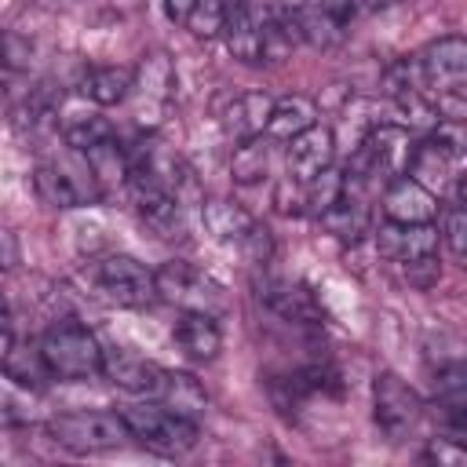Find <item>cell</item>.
Listing matches in <instances>:
<instances>
[{"mask_svg":"<svg viewBox=\"0 0 467 467\" xmlns=\"http://www.w3.org/2000/svg\"><path fill=\"white\" fill-rule=\"evenodd\" d=\"M416 69H420V84L423 95L431 102V109L441 120H463L467 113V40L463 36H438L434 44H427L416 55Z\"/></svg>","mask_w":467,"mask_h":467,"instance_id":"cell-1","label":"cell"},{"mask_svg":"<svg viewBox=\"0 0 467 467\" xmlns=\"http://www.w3.org/2000/svg\"><path fill=\"white\" fill-rule=\"evenodd\" d=\"M120 416H124V423H128V434H131L139 445H146L150 452H161V456H182V452H190V449L197 445V438H201L197 420H186V416L164 409V405L153 401V398H146L142 405L120 409Z\"/></svg>","mask_w":467,"mask_h":467,"instance_id":"cell-2","label":"cell"},{"mask_svg":"<svg viewBox=\"0 0 467 467\" xmlns=\"http://www.w3.org/2000/svg\"><path fill=\"white\" fill-rule=\"evenodd\" d=\"M40 354L51 379H91L102 372V347L80 321H58L40 336Z\"/></svg>","mask_w":467,"mask_h":467,"instance_id":"cell-3","label":"cell"},{"mask_svg":"<svg viewBox=\"0 0 467 467\" xmlns=\"http://www.w3.org/2000/svg\"><path fill=\"white\" fill-rule=\"evenodd\" d=\"M51 438L77 452V456H91V452H106V449H117L124 445L131 434H128V423L120 412H106V409H73V412H58L51 423H47Z\"/></svg>","mask_w":467,"mask_h":467,"instance_id":"cell-4","label":"cell"},{"mask_svg":"<svg viewBox=\"0 0 467 467\" xmlns=\"http://www.w3.org/2000/svg\"><path fill=\"white\" fill-rule=\"evenodd\" d=\"M153 285H157V299H164L179 310H197V314H212V317L226 310L223 285L182 259H168L161 270H153Z\"/></svg>","mask_w":467,"mask_h":467,"instance_id":"cell-5","label":"cell"},{"mask_svg":"<svg viewBox=\"0 0 467 467\" xmlns=\"http://www.w3.org/2000/svg\"><path fill=\"white\" fill-rule=\"evenodd\" d=\"M33 186H36L40 201L51 208H84L99 197V179L84 153H73L62 161H44L33 175Z\"/></svg>","mask_w":467,"mask_h":467,"instance_id":"cell-6","label":"cell"},{"mask_svg":"<svg viewBox=\"0 0 467 467\" xmlns=\"http://www.w3.org/2000/svg\"><path fill=\"white\" fill-rule=\"evenodd\" d=\"M95 277V288L99 296H106L109 303L117 306H131V310H142L150 303H157V285H153V270H146L135 255H124V252H113V255H102L91 270Z\"/></svg>","mask_w":467,"mask_h":467,"instance_id":"cell-7","label":"cell"},{"mask_svg":"<svg viewBox=\"0 0 467 467\" xmlns=\"http://www.w3.org/2000/svg\"><path fill=\"white\" fill-rule=\"evenodd\" d=\"M372 416L387 441H405L423 420V401L405 379H398L394 372H379L372 383Z\"/></svg>","mask_w":467,"mask_h":467,"instance_id":"cell-8","label":"cell"},{"mask_svg":"<svg viewBox=\"0 0 467 467\" xmlns=\"http://www.w3.org/2000/svg\"><path fill=\"white\" fill-rule=\"evenodd\" d=\"M124 186H128V197H131L139 219H142L157 237H168V241L182 237L186 215H182V201H179L171 190H164L161 182H153V179H146V175H139V171H128V175H124Z\"/></svg>","mask_w":467,"mask_h":467,"instance_id":"cell-9","label":"cell"},{"mask_svg":"<svg viewBox=\"0 0 467 467\" xmlns=\"http://www.w3.org/2000/svg\"><path fill=\"white\" fill-rule=\"evenodd\" d=\"M102 376L131 398H157L164 368L157 361H146L142 354L124 350V347H102Z\"/></svg>","mask_w":467,"mask_h":467,"instance_id":"cell-10","label":"cell"},{"mask_svg":"<svg viewBox=\"0 0 467 467\" xmlns=\"http://www.w3.org/2000/svg\"><path fill=\"white\" fill-rule=\"evenodd\" d=\"M405 175L416 179L423 190H431L434 197H441L452 179L460 175V153L449 150L438 135L423 139V142H412V153H409V164H405Z\"/></svg>","mask_w":467,"mask_h":467,"instance_id":"cell-11","label":"cell"},{"mask_svg":"<svg viewBox=\"0 0 467 467\" xmlns=\"http://www.w3.org/2000/svg\"><path fill=\"white\" fill-rule=\"evenodd\" d=\"M171 88H175V69L168 62V55H146L139 66H135V80H131V95L135 99V117L146 124V120H157V113L168 106L171 99Z\"/></svg>","mask_w":467,"mask_h":467,"instance_id":"cell-12","label":"cell"},{"mask_svg":"<svg viewBox=\"0 0 467 467\" xmlns=\"http://www.w3.org/2000/svg\"><path fill=\"white\" fill-rule=\"evenodd\" d=\"M259 299L285 321L292 325H321L325 310L317 303V296L303 285V281H288V277H266L259 281Z\"/></svg>","mask_w":467,"mask_h":467,"instance_id":"cell-13","label":"cell"},{"mask_svg":"<svg viewBox=\"0 0 467 467\" xmlns=\"http://www.w3.org/2000/svg\"><path fill=\"white\" fill-rule=\"evenodd\" d=\"M223 36L237 62L259 66L263 62V7L252 0H230Z\"/></svg>","mask_w":467,"mask_h":467,"instance_id":"cell-14","label":"cell"},{"mask_svg":"<svg viewBox=\"0 0 467 467\" xmlns=\"http://www.w3.org/2000/svg\"><path fill=\"white\" fill-rule=\"evenodd\" d=\"M332 157H336V135H332V128L310 124L306 131H299L296 139H288V153H285L288 179L310 182L317 171L332 168Z\"/></svg>","mask_w":467,"mask_h":467,"instance_id":"cell-15","label":"cell"},{"mask_svg":"<svg viewBox=\"0 0 467 467\" xmlns=\"http://www.w3.org/2000/svg\"><path fill=\"white\" fill-rule=\"evenodd\" d=\"M438 241L441 234L434 223H383L376 234V248L390 263H412L423 255H438Z\"/></svg>","mask_w":467,"mask_h":467,"instance_id":"cell-16","label":"cell"},{"mask_svg":"<svg viewBox=\"0 0 467 467\" xmlns=\"http://www.w3.org/2000/svg\"><path fill=\"white\" fill-rule=\"evenodd\" d=\"M438 197L431 190H423L416 179L409 175H394L383 190V215L387 223H434L438 215Z\"/></svg>","mask_w":467,"mask_h":467,"instance_id":"cell-17","label":"cell"},{"mask_svg":"<svg viewBox=\"0 0 467 467\" xmlns=\"http://www.w3.org/2000/svg\"><path fill=\"white\" fill-rule=\"evenodd\" d=\"M270 106H274V99L263 95V91H241V95H230L226 106L219 109V124H223V131L234 135L237 142H241V139H255V135L266 131Z\"/></svg>","mask_w":467,"mask_h":467,"instance_id":"cell-18","label":"cell"},{"mask_svg":"<svg viewBox=\"0 0 467 467\" xmlns=\"http://www.w3.org/2000/svg\"><path fill=\"white\" fill-rule=\"evenodd\" d=\"M175 343L190 361H215L223 336L212 314H197V310H182V317L175 321Z\"/></svg>","mask_w":467,"mask_h":467,"instance_id":"cell-19","label":"cell"},{"mask_svg":"<svg viewBox=\"0 0 467 467\" xmlns=\"http://www.w3.org/2000/svg\"><path fill=\"white\" fill-rule=\"evenodd\" d=\"M0 372L4 379H11L15 387L22 390H44L51 372H47V361L40 354V343H26V339H15L4 358H0Z\"/></svg>","mask_w":467,"mask_h":467,"instance_id":"cell-20","label":"cell"},{"mask_svg":"<svg viewBox=\"0 0 467 467\" xmlns=\"http://www.w3.org/2000/svg\"><path fill=\"white\" fill-rule=\"evenodd\" d=\"M164 409L186 416V420H197L204 409H208V390L201 387V379L193 372H179V368H164V379H161V390L157 398Z\"/></svg>","mask_w":467,"mask_h":467,"instance_id":"cell-21","label":"cell"},{"mask_svg":"<svg viewBox=\"0 0 467 467\" xmlns=\"http://www.w3.org/2000/svg\"><path fill=\"white\" fill-rule=\"evenodd\" d=\"M201 223H204V230H208L215 241H223V244H241L244 234L255 226V219H252L241 204L223 201V197L201 201Z\"/></svg>","mask_w":467,"mask_h":467,"instance_id":"cell-22","label":"cell"},{"mask_svg":"<svg viewBox=\"0 0 467 467\" xmlns=\"http://www.w3.org/2000/svg\"><path fill=\"white\" fill-rule=\"evenodd\" d=\"M310 124H317V106L306 95H285L274 99L270 106V120H266V139H296L299 131H306Z\"/></svg>","mask_w":467,"mask_h":467,"instance_id":"cell-23","label":"cell"},{"mask_svg":"<svg viewBox=\"0 0 467 467\" xmlns=\"http://www.w3.org/2000/svg\"><path fill=\"white\" fill-rule=\"evenodd\" d=\"M131 80H135V66H95L84 73L80 91L95 106H117L131 95Z\"/></svg>","mask_w":467,"mask_h":467,"instance_id":"cell-24","label":"cell"},{"mask_svg":"<svg viewBox=\"0 0 467 467\" xmlns=\"http://www.w3.org/2000/svg\"><path fill=\"white\" fill-rule=\"evenodd\" d=\"M288 11H292V22H296V36L306 40L310 47L328 51V47H336V44L343 40V33H347V29H339V26L317 7V0L288 4Z\"/></svg>","mask_w":467,"mask_h":467,"instance_id":"cell-25","label":"cell"},{"mask_svg":"<svg viewBox=\"0 0 467 467\" xmlns=\"http://www.w3.org/2000/svg\"><path fill=\"white\" fill-rule=\"evenodd\" d=\"M325 223L328 234H336L339 241H358L361 234H368V208L358 193H343L328 212L317 215Z\"/></svg>","mask_w":467,"mask_h":467,"instance_id":"cell-26","label":"cell"},{"mask_svg":"<svg viewBox=\"0 0 467 467\" xmlns=\"http://www.w3.org/2000/svg\"><path fill=\"white\" fill-rule=\"evenodd\" d=\"M62 139H66V146L73 153H91V150L113 142L117 131H113V124L102 113H77V117H69L62 124Z\"/></svg>","mask_w":467,"mask_h":467,"instance_id":"cell-27","label":"cell"},{"mask_svg":"<svg viewBox=\"0 0 467 467\" xmlns=\"http://www.w3.org/2000/svg\"><path fill=\"white\" fill-rule=\"evenodd\" d=\"M266 171H270V142H266L263 135L241 139L237 150H234V157H230V175H234V182L252 186V182L266 179Z\"/></svg>","mask_w":467,"mask_h":467,"instance_id":"cell-28","label":"cell"},{"mask_svg":"<svg viewBox=\"0 0 467 467\" xmlns=\"http://www.w3.org/2000/svg\"><path fill=\"white\" fill-rule=\"evenodd\" d=\"M452 197L445 201V208H441V241L449 244V252H452V259H463V252H467V208H463V186H460V175L452 179Z\"/></svg>","mask_w":467,"mask_h":467,"instance_id":"cell-29","label":"cell"},{"mask_svg":"<svg viewBox=\"0 0 467 467\" xmlns=\"http://www.w3.org/2000/svg\"><path fill=\"white\" fill-rule=\"evenodd\" d=\"M339 197H343V175H339L336 168H325V171H317L310 182H303V204H306L314 215L328 212Z\"/></svg>","mask_w":467,"mask_h":467,"instance_id":"cell-30","label":"cell"},{"mask_svg":"<svg viewBox=\"0 0 467 467\" xmlns=\"http://www.w3.org/2000/svg\"><path fill=\"white\" fill-rule=\"evenodd\" d=\"M226 4L230 0H193V11L186 18V29L197 36V40H212L223 33L226 26Z\"/></svg>","mask_w":467,"mask_h":467,"instance_id":"cell-31","label":"cell"},{"mask_svg":"<svg viewBox=\"0 0 467 467\" xmlns=\"http://www.w3.org/2000/svg\"><path fill=\"white\" fill-rule=\"evenodd\" d=\"M29 40H22L18 33H7L0 29V73H22L29 66Z\"/></svg>","mask_w":467,"mask_h":467,"instance_id":"cell-32","label":"cell"},{"mask_svg":"<svg viewBox=\"0 0 467 467\" xmlns=\"http://www.w3.org/2000/svg\"><path fill=\"white\" fill-rule=\"evenodd\" d=\"M401 277L412 285V288H434L441 281V263L438 255H423V259H412V263H398Z\"/></svg>","mask_w":467,"mask_h":467,"instance_id":"cell-33","label":"cell"},{"mask_svg":"<svg viewBox=\"0 0 467 467\" xmlns=\"http://www.w3.org/2000/svg\"><path fill=\"white\" fill-rule=\"evenodd\" d=\"M241 248H244V255H248L252 263H270V255H274V241H270V230L255 223V226L244 234Z\"/></svg>","mask_w":467,"mask_h":467,"instance_id":"cell-34","label":"cell"},{"mask_svg":"<svg viewBox=\"0 0 467 467\" xmlns=\"http://www.w3.org/2000/svg\"><path fill=\"white\" fill-rule=\"evenodd\" d=\"M317 7H321L339 29H347V26L365 11V0H317Z\"/></svg>","mask_w":467,"mask_h":467,"instance_id":"cell-35","label":"cell"},{"mask_svg":"<svg viewBox=\"0 0 467 467\" xmlns=\"http://www.w3.org/2000/svg\"><path fill=\"white\" fill-rule=\"evenodd\" d=\"M18 266V241L11 230L0 226V274H11Z\"/></svg>","mask_w":467,"mask_h":467,"instance_id":"cell-36","label":"cell"},{"mask_svg":"<svg viewBox=\"0 0 467 467\" xmlns=\"http://www.w3.org/2000/svg\"><path fill=\"white\" fill-rule=\"evenodd\" d=\"M190 11H193V0H164V15H168L171 22H182V26H186Z\"/></svg>","mask_w":467,"mask_h":467,"instance_id":"cell-37","label":"cell"},{"mask_svg":"<svg viewBox=\"0 0 467 467\" xmlns=\"http://www.w3.org/2000/svg\"><path fill=\"white\" fill-rule=\"evenodd\" d=\"M11 332V306H7V296L0 292V336Z\"/></svg>","mask_w":467,"mask_h":467,"instance_id":"cell-38","label":"cell"},{"mask_svg":"<svg viewBox=\"0 0 467 467\" xmlns=\"http://www.w3.org/2000/svg\"><path fill=\"white\" fill-rule=\"evenodd\" d=\"M401 0H365V11H379V7H394Z\"/></svg>","mask_w":467,"mask_h":467,"instance_id":"cell-39","label":"cell"}]
</instances>
